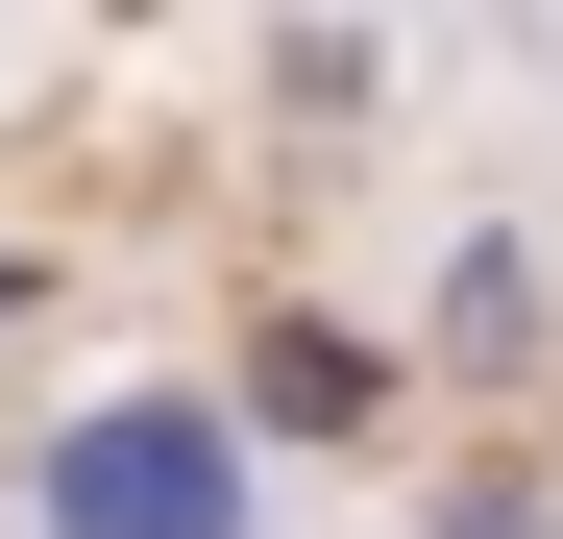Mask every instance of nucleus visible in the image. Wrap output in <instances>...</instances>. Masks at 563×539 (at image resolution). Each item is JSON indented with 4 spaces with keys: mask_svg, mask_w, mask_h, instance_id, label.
Wrapping results in <instances>:
<instances>
[{
    "mask_svg": "<svg viewBox=\"0 0 563 539\" xmlns=\"http://www.w3.org/2000/svg\"><path fill=\"white\" fill-rule=\"evenodd\" d=\"M74 539H221V466L172 417H99V441H74Z\"/></svg>",
    "mask_w": 563,
    "mask_h": 539,
    "instance_id": "f257e3e1",
    "label": "nucleus"
},
{
    "mask_svg": "<svg viewBox=\"0 0 563 539\" xmlns=\"http://www.w3.org/2000/svg\"><path fill=\"white\" fill-rule=\"evenodd\" d=\"M465 539H539V515H465Z\"/></svg>",
    "mask_w": 563,
    "mask_h": 539,
    "instance_id": "f03ea898",
    "label": "nucleus"
}]
</instances>
